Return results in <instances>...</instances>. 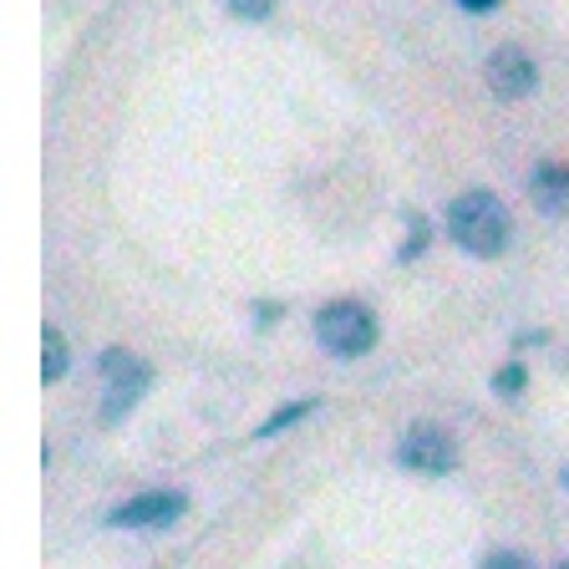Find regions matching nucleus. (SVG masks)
Segmentation results:
<instances>
[{"label":"nucleus","instance_id":"obj_1","mask_svg":"<svg viewBox=\"0 0 569 569\" xmlns=\"http://www.w3.org/2000/svg\"><path fill=\"white\" fill-rule=\"evenodd\" d=\"M442 229H448L452 244H458L462 254H473V260H498V254H509V244H513V213L493 189L458 193V199L442 209Z\"/></svg>","mask_w":569,"mask_h":569},{"label":"nucleus","instance_id":"obj_2","mask_svg":"<svg viewBox=\"0 0 569 569\" xmlns=\"http://www.w3.org/2000/svg\"><path fill=\"white\" fill-rule=\"evenodd\" d=\"M310 331H316V346L336 361H361V356L377 351L381 341V320L367 300L341 296V300H326V306L310 316Z\"/></svg>","mask_w":569,"mask_h":569},{"label":"nucleus","instance_id":"obj_3","mask_svg":"<svg viewBox=\"0 0 569 569\" xmlns=\"http://www.w3.org/2000/svg\"><path fill=\"white\" fill-rule=\"evenodd\" d=\"M97 381H102V412H97V422L118 427L153 391V367L142 356H132L128 346H107V351H97Z\"/></svg>","mask_w":569,"mask_h":569},{"label":"nucleus","instance_id":"obj_4","mask_svg":"<svg viewBox=\"0 0 569 569\" xmlns=\"http://www.w3.org/2000/svg\"><path fill=\"white\" fill-rule=\"evenodd\" d=\"M397 468L402 473H417V478H448V473H458V462H462V452H458V438H452L442 422H412L397 438Z\"/></svg>","mask_w":569,"mask_h":569},{"label":"nucleus","instance_id":"obj_5","mask_svg":"<svg viewBox=\"0 0 569 569\" xmlns=\"http://www.w3.org/2000/svg\"><path fill=\"white\" fill-rule=\"evenodd\" d=\"M189 513V493L183 488H142V493L122 498L107 509V529H173Z\"/></svg>","mask_w":569,"mask_h":569},{"label":"nucleus","instance_id":"obj_6","mask_svg":"<svg viewBox=\"0 0 569 569\" xmlns=\"http://www.w3.org/2000/svg\"><path fill=\"white\" fill-rule=\"evenodd\" d=\"M483 82L498 102H519V97H529L533 87H539V67H533V57L519 47H493L483 61Z\"/></svg>","mask_w":569,"mask_h":569},{"label":"nucleus","instance_id":"obj_7","mask_svg":"<svg viewBox=\"0 0 569 569\" xmlns=\"http://www.w3.org/2000/svg\"><path fill=\"white\" fill-rule=\"evenodd\" d=\"M529 199H533V209L549 213V219H569V163H559V158L533 163Z\"/></svg>","mask_w":569,"mask_h":569},{"label":"nucleus","instance_id":"obj_8","mask_svg":"<svg viewBox=\"0 0 569 569\" xmlns=\"http://www.w3.org/2000/svg\"><path fill=\"white\" fill-rule=\"evenodd\" d=\"M316 407H320V397H300V402H280L270 417H264L260 427H254V438H260V442L280 438V432H290V427H300V422H306V417L316 412Z\"/></svg>","mask_w":569,"mask_h":569},{"label":"nucleus","instance_id":"obj_9","mask_svg":"<svg viewBox=\"0 0 569 569\" xmlns=\"http://www.w3.org/2000/svg\"><path fill=\"white\" fill-rule=\"evenodd\" d=\"M427 249H432V219H427V213H417V209H407L402 213V244H397V264L422 260Z\"/></svg>","mask_w":569,"mask_h":569},{"label":"nucleus","instance_id":"obj_10","mask_svg":"<svg viewBox=\"0 0 569 569\" xmlns=\"http://www.w3.org/2000/svg\"><path fill=\"white\" fill-rule=\"evenodd\" d=\"M67 371H71V346L57 326H47V331H41V381L57 387V381H67Z\"/></svg>","mask_w":569,"mask_h":569},{"label":"nucleus","instance_id":"obj_11","mask_svg":"<svg viewBox=\"0 0 569 569\" xmlns=\"http://www.w3.org/2000/svg\"><path fill=\"white\" fill-rule=\"evenodd\" d=\"M488 387H493V397H523V387H529V367H523V361H503Z\"/></svg>","mask_w":569,"mask_h":569},{"label":"nucleus","instance_id":"obj_12","mask_svg":"<svg viewBox=\"0 0 569 569\" xmlns=\"http://www.w3.org/2000/svg\"><path fill=\"white\" fill-rule=\"evenodd\" d=\"M224 11L234 16V21H244V26H260V21H270L274 16V0H224Z\"/></svg>","mask_w":569,"mask_h":569},{"label":"nucleus","instance_id":"obj_13","mask_svg":"<svg viewBox=\"0 0 569 569\" xmlns=\"http://www.w3.org/2000/svg\"><path fill=\"white\" fill-rule=\"evenodd\" d=\"M478 569H539L523 549H488L483 559H478Z\"/></svg>","mask_w":569,"mask_h":569},{"label":"nucleus","instance_id":"obj_14","mask_svg":"<svg viewBox=\"0 0 569 569\" xmlns=\"http://www.w3.org/2000/svg\"><path fill=\"white\" fill-rule=\"evenodd\" d=\"M280 316H284L280 300H254V331H274V326H280Z\"/></svg>","mask_w":569,"mask_h":569},{"label":"nucleus","instance_id":"obj_15","mask_svg":"<svg viewBox=\"0 0 569 569\" xmlns=\"http://www.w3.org/2000/svg\"><path fill=\"white\" fill-rule=\"evenodd\" d=\"M458 11H468V16H488V11H498L503 0H452Z\"/></svg>","mask_w":569,"mask_h":569},{"label":"nucleus","instance_id":"obj_16","mask_svg":"<svg viewBox=\"0 0 569 569\" xmlns=\"http://www.w3.org/2000/svg\"><path fill=\"white\" fill-rule=\"evenodd\" d=\"M549 341V331H523L519 336V346H545Z\"/></svg>","mask_w":569,"mask_h":569},{"label":"nucleus","instance_id":"obj_17","mask_svg":"<svg viewBox=\"0 0 569 569\" xmlns=\"http://www.w3.org/2000/svg\"><path fill=\"white\" fill-rule=\"evenodd\" d=\"M559 488H565V493H569V462H565V468H559Z\"/></svg>","mask_w":569,"mask_h":569},{"label":"nucleus","instance_id":"obj_18","mask_svg":"<svg viewBox=\"0 0 569 569\" xmlns=\"http://www.w3.org/2000/svg\"><path fill=\"white\" fill-rule=\"evenodd\" d=\"M559 569H569V565H559Z\"/></svg>","mask_w":569,"mask_h":569}]
</instances>
